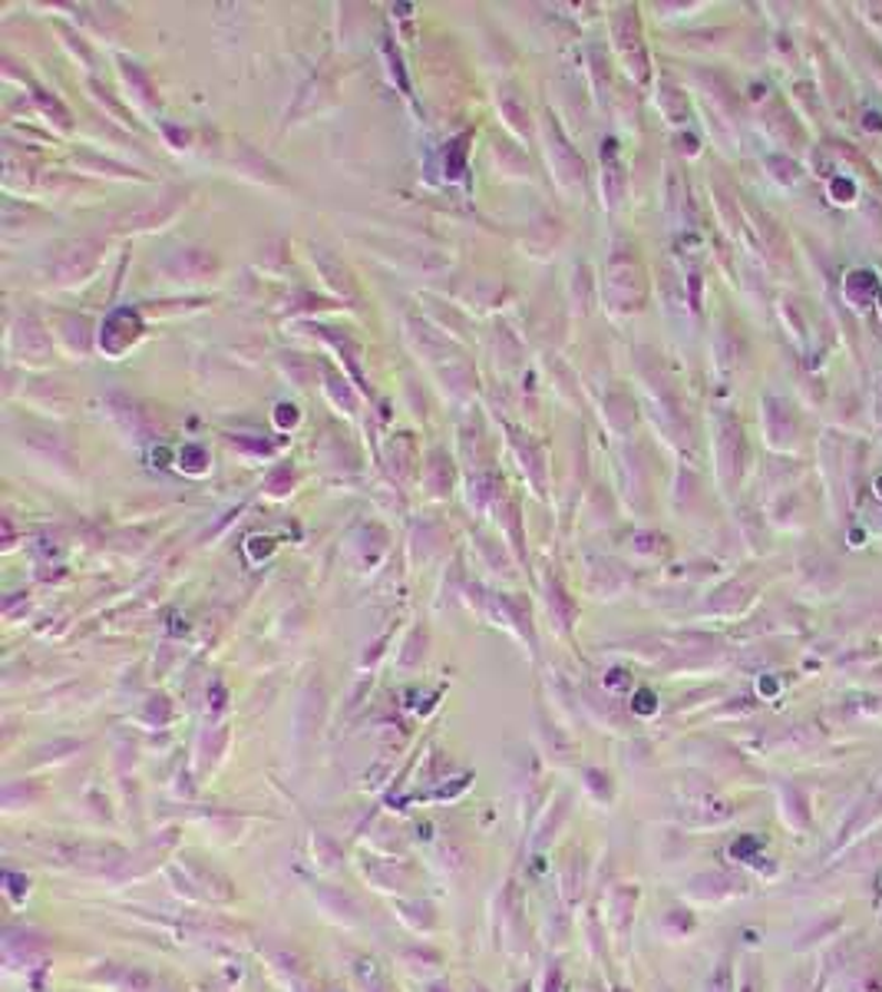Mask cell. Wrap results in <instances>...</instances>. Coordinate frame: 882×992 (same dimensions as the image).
<instances>
[{
    "label": "cell",
    "instance_id": "1",
    "mask_svg": "<svg viewBox=\"0 0 882 992\" xmlns=\"http://www.w3.org/2000/svg\"><path fill=\"white\" fill-rule=\"evenodd\" d=\"M96 980L110 983L116 992H159V980L149 970L139 967H113V970H100Z\"/></svg>",
    "mask_w": 882,
    "mask_h": 992
},
{
    "label": "cell",
    "instance_id": "2",
    "mask_svg": "<svg viewBox=\"0 0 882 992\" xmlns=\"http://www.w3.org/2000/svg\"><path fill=\"white\" fill-rule=\"evenodd\" d=\"M740 992H764V976L757 960H744L740 967Z\"/></svg>",
    "mask_w": 882,
    "mask_h": 992
},
{
    "label": "cell",
    "instance_id": "3",
    "mask_svg": "<svg viewBox=\"0 0 882 992\" xmlns=\"http://www.w3.org/2000/svg\"><path fill=\"white\" fill-rule=\"evenodd\" d=\"M707 992H730V970H727V963H720V970L710 976Z\"/></svg>",
    "mask_w": 882,
    "mask_h": 992
}]
</instances>
